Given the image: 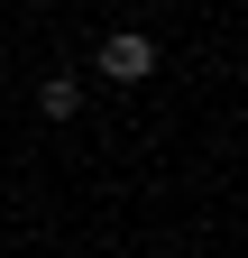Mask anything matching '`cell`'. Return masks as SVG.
Listing matches in <instances>:
<instances>
[{
	"label": "cell",
	"instance_id": "6da1fadb",
	"mask_svg": "<svg viewBox=\"0 0 248 258\" xmlns=\"http://www.w3.org/2000/svg\"><path fill=\"white\" fill-rule=\"evenodd\" d=\"M101 74L110 83H147V74H157V46H147L138 28H119V37H101Z\"/></svg>",
	"mask_w": 248,
	"mask_h": 258
},
{
	"label": "cell",
	"instance_id": "7a4b0ae2",
	"mask_svg": "<svg viewBox=\"0 0 248 258\" xmlns=\"http://www.w3.org/2000/svg\"><path fill=\"white\" fill-rule=\"evenodd\" d=\"M37 102H46V120H74V102H83V83H74V74H46V92H37Z\"/></svg>",
	"mask_w": 248,
	"mask_h": 258
}]
</instances>
